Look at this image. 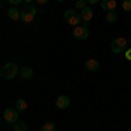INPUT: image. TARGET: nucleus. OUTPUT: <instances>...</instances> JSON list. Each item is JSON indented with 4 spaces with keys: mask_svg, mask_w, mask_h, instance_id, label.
<instances>
[{
    "mask_svg": "<svg viewBox=\"0 0 131 131\" xmlns=\"http://www.w3.org/2000/svg\"><path fill=\"white\" fill-rule=\"evenodd\" d=\"M19 75V67L16 63H5L2 68H0V77L5 79V81H12Z\"/></svg>",
    "mask_w": 131,
    "mask_h": 131,
    "instance_id": "obj_1",
    "label": "nucleus"
},
{
    "mask_svg": "<svg viewBox=\"0 0 131 131\" xmlns=\"http://www.w3.org/2000/svg\"><path fill=\"white\" fill-rule=\"evenodd\" d=\"M63 18H65V21H67L68 25H72L73 28L79 26V25L82 23L81 12H77L75 9H67V10H65V14H63Z\"/></svg>",
    "mask_w": 131,
    "mask_h": 131,
    "instance_id": "obj_2",
    "label": "nucleus"
},
{
    "mask_svg": "<svg viewBox=\"0 0 131 131\" xmlns=\"http://www.w3.org/2000/svg\"><path fill=\"white\" fill-rule=\"evenodd\" d=\"M126 47H128V39H124V37H117L110 44V51L114 54H122L126 51Z\"/></svg>",
    "mask_w": 131,
    "mask_h": 131,
    "instance_id": "obj_3",
    "label": "nucleus"
},
{
    "mask_svg": "<svg viewBox=\"0 0 131 131\" xmlns=\"http://www.w3.org/2000/svg\"><path fill=\"white\" fill-rule=\"evenodd\" d=\"M37 16V9L31 5V4H26L23 9H21V21L23 23H31Z\"/></svg>",
    "mask_w": 131,
    "mask_h": 131,
    "instance_id": "obj_4",
    "label": "nucleus"
},
{
    "mask_svg": "<svg viewBox=\"0 0 131 131\" xmlns=\"http://www.w3.org/2000/svg\"><path fill=\"white\" fill-rule=\"evenodd\" d=\"M72 35H73L75 39H79V40H84V39L89 37V28H88L86 25H79V26H75V28L72 30Z\"/></svg>",
    "mask_w": 131,
    "mask_h": 131,
    "instance_id": "obj_5",
    "label": "nucleus"
},
{
    "mask_svg": "<svg viewBox=\"0 0 131 131\" xmlns=\"http://www.w3.org/2000/svg\"><path fill=\"white\" fill-rule=\"evenodd\" d=\"M4 119H5V122L14 124V122L19 121V112L16 110V108H5L4 110Z\"/></svg>",
    "mask_w": 131,
    "mask_h": 131,
    "instance_id": "obj_6",
    "label": "nucleus"
},
{
    "mask_svg": "<svg viewBox=\"0 0 131 131\" xmlns=\"http://www.w3.org/2000/svg\"><path fill=\"white\" fill-rule=\"evenodd\" d=\"M100 5L103 10L110 12V10H115L117 9V0H100Z\"/></svg>",
    "mask_w": 131,
    "mask_h": 131,
    "instance_id": "obj_7",
    "label": "nucleus"
},
{
    "mask_svg": "<svg viewBox=\"0 0 131 131\" xmlns=\"http://www.w3.org/2000/svg\"><path fill=\"white\" fill-rule=\"evenodd\" d=\"M68 105H70V98L67 94H60L56 100V107L58 108H68Z\"/></svg>",
    "mask_w": 131,
    "mask_h": 131,
    "instance_id": "obj_8",
    "label": "nucleus"
},
{
    "mask_svg": "<svg viewBox=\"0 0 131 131\" xmlns=\"http://www.w3.org/2000/svg\"><path fill=\"white\" fill-rule=\"evenodd\" d=\"M19 77L23 81H30L31 77H33V68L31 67H23L19 70Z\"/></svg>",
    "mask_w": 131,
    "mask_h": 131,
    "instance_id": "obj_9",
    "label": "nucleus"
},
{
    "mask_svg": "<svg viewBox=\"0 0 131 131\" xmlns=\"http://www.w3.org/2000/svg\"><path fill=\"white\" fill-rule=\"evenodd\" d=\"M7 16H9V19H12V21H19L21 19V10L12 5V7L7 10Z\"/></svg>",
    "mask_w": 131,
    "mask_h": 131,
    "instance_id": "obj_10",
    "label": "nucleus"
},
{
    "mask_svg": "<svg viewBox=\"0 0 131 131\" xmlns=\"http://www.w3.org/2000/svg\"><path fill=\"white\" fill-rule=\"evenodd\" d=\"M93 16H94V12H93L91 7H86V9L81 10V18H82V21H86V23H89V21L93 19Z\"/></svg>",
    "mask_w": 131,
    "mask_h": 131,
    "instance_id": "obj_11",
    "label": "nucleus"
},
{
    "mask_svg": "<svg viewBox=\"0 0 131 131\" xmlns=\"http://www.w3.org/2000/svg\"><path fill=\"white\" fill-rule=\"evenodd\" d=\"M86 68L89 72H96L98 68H100V61L94 60V58H89V60L86 61Z\"/></svg>",
    "mask_w": 131,
    "mask_h": 131,
    "instance_id": "obj_12",
    "label": "nucleus"
},
{
    "mask_svg": "<svg viewBox=\"0 0 131 131\" xmlns=\"http://www.w3.org/2000/svg\"><path fill=\"white\" fill-rule=\"evenodd\" d=\"M14 108H16L18 112H23V110L28 108V103H26V100H23V98H18V100H16V105H14Z\"/></svg>",
    "mask_w": 131,
    "mask_h": 131,
    "instance_id": "obj_13",
    "label": "nucleus"
},
{
    "mask_svg": "<svg viewBox=\"0 0 131 131\" xmlns=\"http://www.w3.org/2000/svg\"><path fill=\"white\" fill-rule=\"evenodd\" d=\"M12 128H14V131H28V126H26V122L23 121H18L12 124Z\"/></svg>",
    "mask_w": 131,
    "mask_h": 131,
    "instance_id": "obj_14",
    "label": "nucleus"
},
{
    "mask_svg": "<svg viewBox=\"0 0 131 131\" xmlns=\"http://www.w3.org/2000/svg\"><path fill=\"white\" fill-rule=\"evenodd\" d=\"M54 122H51V121H47V122H44L42 124V128H40V131H54Z\"/></svg>",
    "mask_w": 131,
    "mask_h": 131,
    "instance_id": "obj_15",
    "label": "nucleus"
},
{
    "mask_svg": "<svg viewBox=\"0 0 131 131\" xmlns=\"http://www.w3.org/2000/svg\"><path fill=\"white\" fill-rule=\"evenodd\" d=\"M115 21H117V12L115 10L107 12V23H115Z\"/></svg>",
    "mask_w": 131,
    "mask_h": 131,
    "instance_id": "obj_16",
    "label": "nucleus"
},
{
    "mask_svg": "<svg viewBox=\"0 0 131 131\" xmlns=\"http://www.w3.org/2000/svg\"><path fill=\"white\" fill-rule=\"evenodd\" d=\"M88 7V2L86 0H77L75 2V10H82V9H86Z\"/></svg>",
    "mask_w": 131,
    "mask_h": 131,
    "instance_id": "obj_17",
    "label": "nucleus"
},
{
    "mask_svg": "<svg viewBox=\"0 0 131 131\" xmlns=\"http://www.w3.org/2000/svg\"><path fill=\"white\" fill-rule=\"evenodd\" d=\"M122 9L131 10V0H122Z\"/></svg>",
    "mask_w": 131,
    "mask_h": 131,
    "instance_id": "obj_18",
    "label": "nucleus"
},
{
    "mask_svg": "<svg viewBox=\"0 0 131 131\" xmlns=\"http://www.w3.org/2000/svg\"><path fill=\"white\" fill-rule=\"evenodd\" d=\"M124 56H126V60L131 61V47H128V49L124 51Z\"/></svg>",
    "mask_w": 131,
    "mask_h": 131,
    "instance_id": "obj_19",
    "label": "nucleus"
},
{
    "mask_svg": "<svg viewBox=\"0 0 131 131\" xmlns=\"http://www.w3.org/2000/svg\"><path fill=\"white\" fill-rule=\"evenodd\" d=\"M7 2H9L10 5H18V4H19V2H23V0H7Z\"/></svg>",
    "mask_w": 131,
    "mask_h": 131,
    "instance_id": "obj_20",
    "label": "nucleus"
},
{
    "mask_svg": "<svg viewBox=\"0 0 131 131\" xmlns=\"http://www.w3.org/2000/svg\"><path fill=\"white\" fill-rule=\"evenodd\" d=\"M35 2H37V4H40V5H44V4H47L49 0H35Z\"/></svg>",
    "mask_w": 131,
    "mask_h": 131,
    "instance_id": "obj_21",
    "label": "nucleus"
},
{
    "mask_svg": "<svg viewBox=\"0 0 131 131\" xmlns=\"http://www.w3.org/2000/svg\"><path fill=\"white\" fill-rule=\"evenodd\" d=\"M86 2H88V4H98L100 0H86Z\"/></svg>",
    "mask_w": 131,
    "mask_h": 131,
    "instance_id": "obj_22",
    "label": "nucleus"
},
{
    "mask_svg": "<svg viewBox=\"0 0 131 131\" xmlns=\"http://www.w3.org/2000/svg\"><path fill=\"white\" fill-rule=\"evenodd\" d=\"M25 2H26V4H31V0H25Z\"/></svg>",
    "mask_w": 131,
    "mask_h": 131,
    "instance_id": "obj_23",
    "label": "nucleus"
},
{
    "mask_svg": "<svg viewBox=\"0 0 131 131\" xmlns=\"http://www.w3.org/2000/svg\"><path fill=\"white\" fill-rule=\"evenodd\" d=\"M56 2H65V0H56Z\"/></svg>",
    "mask_w": 131,
    "mask_h": 131,
    "instance_id": "obj_24",
    "label": "nucleus"
},
{
    "mask_svg": "<svg viewBox=\"0 0 131 131\" xmlns=\"http://www.w3.org/2000/svg\"><path fill=\"white\" fill-rule=\"evenodd\" d=\"M128 42H129V44H131V39H129V40H128Z\"/></svg>",
    "mask_w": 131,
    "mask_h": 131,
    "instance_id": "obj_25",
    "label": "nucleus"
},
{
    "mask_svg": "<svg viewBox=\"0 0 131 131\" xmlns=\"http://www.w3.org/2000/svg\"><path fill=\"white\" fill-rule=\"evenodd\" d=\"M0 7H2V4H0Z\"/></svg>",
    "mask_w": 131,
    "mask_h": 131,
    "instance_id": "obj_26",
    "label": "nucleus"
}]
</instances>
